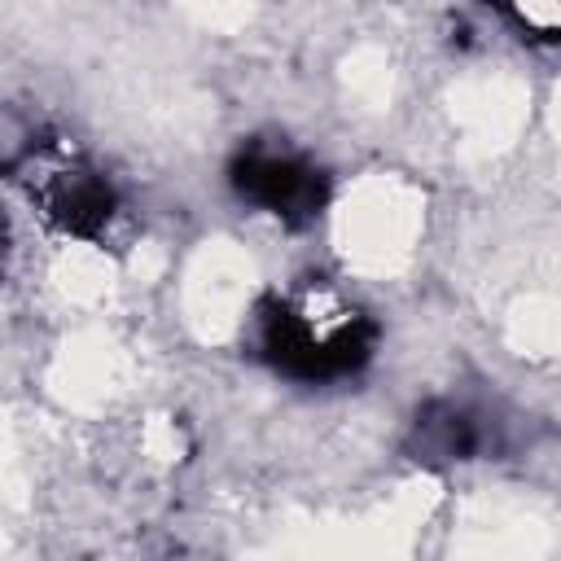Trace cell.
<instances>
[{
	"mask_svg": "<svg viewBox=\"0 0 561 561\" xmlns=\"http://www.w3.org/2000/svg\"><path fill=\"white\" fill-rule=\"evenodd\" d=\"M267 351L276 364L302 377H329L355 368L364 355L359 316L333 294H298L267 316Z\"/></svg>",
	"mask_w": 561,
	"mask_h": 561,
	"instance_id": "cell-1",
	"label": "cell"
},
{
	"mask_svg": "<svg viewBox=\"0 0 561 561\" xmlns=\"http://www.w3.org/2000/svg\"><path fill=\"white\" fill-rule=\"evenodd\" d=\"M237 184L250 202L294 219V215H311L320 206V180L307 162L289 158V153H250L237 171Z\"/></svg>",
	"mask_w": 561,
	"mask_h": 561,
	"instance_id": "cell-2",
	"label": "cell"
},
{
	"mask_svg": "<svg viewBox=\"0 0 561 561\" xmlns=\"http://www.w3.org/2000/svg\"><path fill=\"white\" fill-rule=\"evenodd\" d=\"M508 18L522 31H535L543 39H561V0H500Z\"/></svg>",
	"mask_w": 561,
	"mask_h": 561,
	"instance_id": "cell-3",
	"label": "cell"
}]
</instances>
